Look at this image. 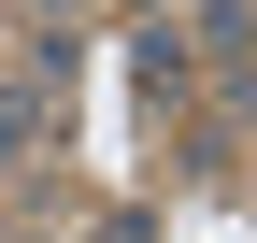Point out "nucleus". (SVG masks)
<instances>
[{
    "instance_id": "nucleus-1",
    "label": "nucleus",
    "mask_w": 257,
    "mask_h": 243,
    "mask_svg": "<svg viewBox=\"0 0 257 243\" xmlns=\"http://www.w3.org/2000/svg\"><path fill=\"white\" fill-rule=\"evenodd\" d=\"M29 129H43V100H0V158H15V143H29Z\"/></svg>"
}]
</instances>
